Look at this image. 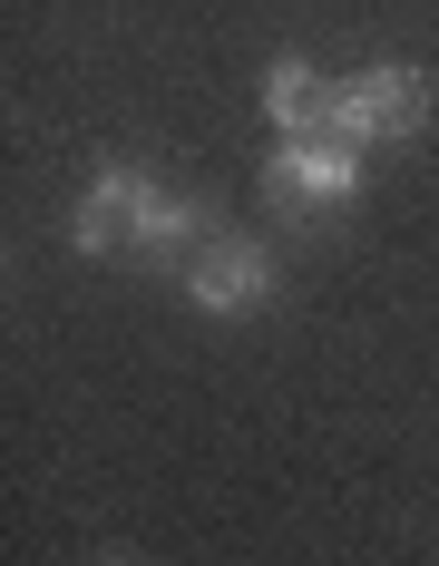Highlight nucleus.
I'll return each mask as SVG.
<instances>
[{"mask_svg":"<svg viewBox=\"0 0 439 566\" xmlns=\"http://www.w3.org/2000/svg\"><path fill=\"white\" fill-rule=\"evenodd\" d=\"M196 206L147 167H98L88 196L69 206V244L79 254H137V264H176V244H196Z\"/></svg>","mask_w":439,"mask_h":566,"instance_id":"nucleus-1","label":"nucleus"},{"mask_svg":"<svg viewBox=\"0 0 439 566\" xmlns=\"http://www.w3.org/2000/svg\"><path fill=\"white\" fill-rule=\"evenodd\" d=\"M430 127V78L420 69H352L342 78V98H332V137H352V147H400V137H420Z\"/></svg>","mask_w":439,"mask_h":566,"instance_id":"nucleus-2","label":"nucleus"},{"mask_svg":"<svg viewBox=\"0 0 439 566\" xmlns=\"http://www.w3.org/2000/svg\"><path fill=\"white\" fill-rule=\"evenodd\" d=\"M264 196H274L283 216H323V206H352V196H362V147H352V137H274Z\"/></svg>","mask_w":439,"mask_h":566,"instance_id":"nucleus-3","label":"nucleus"},{"mask_svg":"<svg viewBox=\"0 0 439 566\" xmlns=\"http://www.w3.org/2000/svg\"><path fill=\"white\" fill-rule=\"evenodd\" d=\"M176 283H186V303L216 313V323L224 313H264V303H274V254H264L254 234H206Z\"/></svg>","mask_w":439,"mask_h":566,"instance_id":"nucleus-4","label":"nucleus"},{"mask_svg":"<svg viewBox=\"0 0 439 566\" xmlns=\"http://www.w3.org/2000/svg\"><path fill=\"white\" fill-rule=\"evenodd\" d=\"M332 98H342V78H323L313 59L264 69V127H283V137H332Z\"/></svg>","mask_w":439,"mask_h":566,"instance_id":"nucleus-5","label":"nucleus"},{"mask_svg":"<svg viewBox=\"0 0 439 566\" xmlns=\"http://www.w3.org/2000/svg\"><path fill=\"white\" fill-rule=\"evenodd\" d=\"M98 566H137V557H98Z\"/></svg>","mask_w":439,"mask_h":566,"instance_id":"nucleus-6","label":"nucleus"}]
</instances>
